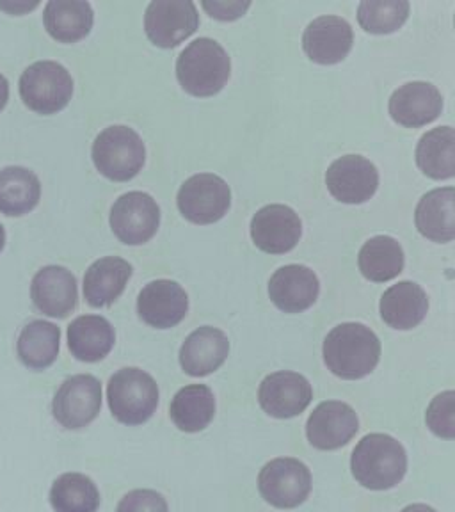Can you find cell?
Masks as SVG:
<instances>
[{
	"label": "cell",
	"instance_id": "6da1fadb",
	"mask_svg": "<svg viewBox=\"0 0 455 512\" xmlns=\"http://www.w3.org/2000/svg\"><path fill=\"white\" fill-rule=\"evenodd\" d=\"M322 356L331 374L356 381L376 370L381 360V342L365 324L345 322L326 336Z\"/></svg>",
	"mask_w": 455,
	"mask_h": 512
},
{
	"label": "cell",
	"instance_id": "7a4b0ae2",
	"mask_svg": "<svg viewBox=\"0 0 455 512\" xmlns=\"http://www.w3.org/2000/svg\"><path fill=\"white\" fill-rule=\"evenodd\" d=\"M352 477L372 491L392 489L408 472V454L400 441L388 434H367L352 450Z\"/></svg>",
	"mask_w": 455,
	"mask_h": 512
},
{
	"label": "cell",
	"instance_id": "3957f363",
	"mask_svg": "<svg viewBox=\"0 0 455 512\" xmlns=\"http://www.w3.org/2000/svg\"><path fill=\"white\" fill-rule=\"evenodd\" d=\"M232 75V61L216 40L198 38L182 50L176 61L180 86L192 96H214Z\"/></svg>",
	"mask_w": 455,
	"mask_h": 512
},
{
	"label": "cell",
	"instance_id": "277c9868",
	"mask_svg": "<svg viewBox=\"0 0 455 512\" xmlns=\"http://www.w3.org/2000/svg\"><path fill=\"white\" fill-rule=\"evenodd\" d=\"M107 402L112 416L123 425H143L159 406V386L141 368H121L109 379Z\"/></svg>",
	"mask_w": 455,
	"mask_h": 512
},
{
	"label": "cell",
	"instance_id": "5b68a950",
	"mask_svg": "<svg viewBox=\"0 0 455 512\" xmlns=\"http://www.w3.org/2000/svg\"><path fill=\"white\" fill-rule=\"evenodd\" d=\"M91 157L100 175L112 182H128L143 169L146 148L134 128L112 125L96 136Z\"/></svg>",
	"mask_w": 455,
	"mask_h": 512
},
{
	"label": "cell",
	"instance_id": "8992f818",
	"mask_svg": "<svg viewBox=\"0 0 455 512\" xmlns=\"http://www.w3.org/2000/svg\"><path fill=\"white\" fill-rule=\"evenodd\" d=\"M18 89L29 111L50 116L63 111L70 104L73 79L63 64L57 61H36L25 68Z\"/></svg>",
	"mask_w": 455,
	"mask_h": 512
},
{
	"label": "cell",
	"instance_id": "52a82bcc",
	"mask_svg": "<svg viewBox=\"0 0 455 512\" xmlns=\"http://www.w3.org/2000/svg\"><path fill=\"white\" fill-rule=\"evenodd\" d=\"M312 472L296 457H278L258 475V491L276 509H296L312 493Z\"/></svg>",
	"mask_w": 455,
	"mask_h": 512
},
{
	"label": "cell",
	"instance_id": "ba28073f",
	"mask_svg": "<svg viewBox=\"0 0 455 512\" xmlns=\"http://www.w3.org/2000/svg\"><path fill=\"white\" fill-rule=\"evenodd\" d=\"M102 409V383L91 374L68 377L52 400V415L64 429L77 431L95 422Z\"/></svg>",
	"mask_w": 455,
	"mask_h": 512
},
{
	"label": "cell",
	"instance_id": "9c48e42d",
	"mask_svg": "<svg viewBox=\"0 0 455 512\" xmlns=\"http://www.w3.org/2000/svg\"><path fill=\"white\" fill-rule=\"evenodd\" d=\"M176 203L182 216L191 223H217L232 205V191L221 176L200 173L185 180Z\"/></svg>",
	"mask_w": 455,
	"mask_h": 512
},
{
	"label": "cell",
	"instance_id": "30bf717a",
	"mask_svg": "<svg viewBox=\"0 0 455 512\" xmlns=\"http://www.w3.org/2000/svg\"><path fill=\"white\" fill-rule=\"evenodd\" d=\"M109 223L123 244L141 246L159 230L160 208L146 192H127L112 205Z\"/></svg>",
	"mask_w": 455,
	"mask_h": 512
},
{
	"label": "cell",
	"instance_id": "8fae6325",
	"mask_svg": "<svg viewBox=\"0 0 455 512\" xmlns=\"http://www.w3.org/2000/svg\"><path fill=\"white\" fill-rule=\"evenodd\" d=\"M200 25L191 0H153L144 15V31L153 45L173 48L192 36Z\"/></svg>",
	"mask_w": 455,
	"mask_h": 512
},
{
	"label": "cell",
	"instance_id": "7c38bea8",
	"mask_svg": "<svg viewBox=\"0 0 455 512\" xmlns=\"http://www.w3.org/2000/svg\"><path fill=\"white\" fill-rule=\"evenodd\" d=\"M360 431L356 411L342 400H326L313 409L306 422V438L317 450H338L345 447Z\"/></svg>",
	"mask_w": 455,
	"mask_h": 512
},
{
	"label": "cell",
	"instance_id": "4fadbf2b",
	"mask_svg": "<svg viewBox=\"0 0 455 512\" xmlns=\"http://www.w3.org/2000/svg\"><path fill=\"white\" fill-rule=\"evenodd\" d=\"M313 388L306 377L297 372H274L265 377L258 388V402L272 418H294L310 406Z\"/></svg>",
	"mask_w": 455,
	"mask_h": 512
},
{
	"label": "cell",
	"instance_id": "5bb4252c",
	"mask_svg": "<svg viewBox=\"0 0 455 512\" xmlns=\"http://www.w3.org/2000/svg\"><path fill=\"white\" fill-rule=\"evenodd\" d=\"M31 299L38 312L52 319H66L79 304V287L72 271L47 265L34 274Z\"/></svg>",
	"mask_w": 455,
	"mask_h": 512
},
{
	"label": "cell",
	"instance_id": "9a60e30c",
	"mask_svg": "<svg viewBox=\"0 0 455 512\" xmlns=\"http://www.w3.org/2000/svg\"><path fill=\"white\" fill-rule=\"evenodd\" d=\"M326 185L335 200L358 205L376 194L379 171L374 162L361 155H344L329 166Z\"/></svg>",
	"mask_w": 455,
	"mask_h": 512
},
{
	"label": "cell",
	"instance_id": "2e32d148",
	"mask_svg": "<svg viewBox=\"0 0 455 512\" xmlns=\"http://www.w3.org/2000/svg\"><path fill=\"white\" fill-rule=\"evenodd\" d=\"M303 224L296 212L287 205H267L260 208L251 221V239L258 249L269 255H283L296 248Z\"/></svg>",
	"mask_w": 455,
	"mask_h": 512
},
{
	"label": "cell",
	"instance_id": "e0dca14e",
	"mask_svg": "<svg viewBox=\"0 0 455 512\" xmlns=\"http://www.w3.org/2000/svg\"><path fill=\"white\" fill-rule=\"evenodd\" d=\"M189 312V297L182 285L171 280L148 283L137 297V313L144 324L155 329H171Z\"/></svg>",
	"mask_w": 455,
	"mask_h": 512
},
{
	"label": "cell",
	"instance_id": "ac0fdd59",
	"mask_svg": "<svg viewBox=\"0 0 455 512\" xmlns=\"http://www.w3.org/2000/svg\"><path fill=\"white\" fill-rule=\"evenodd\" d=\"M354 43L352 27L342 16H319L303 34V48L313 63L336 64L344 61Z\"/></svg>",
	"mask_w": 455,
	"mask_h": 512
},
{
	"label": "cell",
	"instance_id": "d6986e66",
	"mask_svg": "<svg viewBox=\"0 0 455 512\" xmlns=\"http://www.w3.org/2000/svg\"><path fill=\"white\" fill-rule=\"evenodd\" d=\"M390 116L402 127L420 128L436 120L443 111V96L431 82L415 80L393 91Z\"/></svg>",
	"mask_w": 455,
	"mask_h": 512
},
{
	"label": "cell",
	"instance_id": "ffe728a7",
	"mask_svg": "<svg viewBox=\"0 0 455 512\" xmlns=\"http://www.w3.org/2000/svg\"><path fill=\"white\" fill-rule=\"evenodd\" d=\"M319 292V278L306 265H285L269 281L271 301L285 313H301L312 308Z\"/></svg>",
	"mask_w": 455,
	"mask_h": 512
},
{
	"label": "cell",
	"instance_id": "44dd1931",
	"mask_svg": "<svg viewBox=\"0 0 455 512\" xmlns=\"http://www.w3.org/2000/svg\"><path fill=\"white\" fill-rule=\"evenodd\" d=\"M230 354V340L221 329L203 326L185 338L180 349V365L185 374L205 377L223 367Z\"/></svg>",
	"mask_w": 455,
	"mask_h": 512
},
{
	"label": "cell",
	"instance_id": "7402d4cb",
	"mask_svg": "<svg viewBox=\"0 0 455 512\" xmlns=\"http://www.w3.org/2000/svg\"><path fill=\"white\" fill-rule=\"evenodd\" d=\"M379 312L384 324L390 328L408 331L425 319L429 312V297L415 281H400L384 292Z\"/></svg>",
	"mask_w": 455,
	"mask_h": 512
},
{
	"label": "cell",
	"instance_id": "603a6c76",
	"mask_svg": "<svg viewBox=\"0 0 455 512\" xmlns=\"http://www.w3.org/2000/svg\"><path fill=\"white\" fill-rule=\"evenodd\" d=\"M132 265L120 256H105L91 264L84 274V299L93 308L111 306L120 299L128 280L132 278Z\"/></svg>",
	"mask_w": 455,
	"mask_h": 512
},
{
	"label": "cell",
	"instance_id": "cb8c5ba5",
	"mask_svg": "<svg viewBox=\"0 0 455 512\" xmlns=\"http://www.w3.org/2000/svg\"><path fill=\"white\" fill-rule=\"evenodd\" d=\"M66 335L73 358L84 363L104 360L116 344L111 322L100 315H80L68 326Z\"/></svg>",
	"mask_w": 455,
	"mask_h": 512
},
{
	"label": "cell",
	"instance_id": "d4e9b609",
	"mask_svg": "<svg viewBox=\"0 0 455 512\" xmlns=\"http://www.w3.org/2000/svg\"><path fill=\"white\" fill-rule=\"evenodd\" d=\"M95 13L84 0H50L43 11L48 34L59 43H77L93 29Z\"/></svg>",
	"mask_w": 455,
	"mask_h": 512
},
{
	"label": "cell",
	"instance_id": "484cf974",
	"mask_svg": "<svg viewBox=\"0 0 455 512\" xmlns=\"http://www.w3.org/2000/svg\"><path fill=\"white\" fill-rule=\"evenodd\" d=\"M418 232L434 242H450L455 237V189L443 187L427 192L415 212Z\"/></svg>",
	"mask_w": 455,
	"mask_h": 512
},
{
	"label": "cell",
	"instance_id": "4316f807",
	"mask_svg": "<svg viewBox=\"0 0 455 512\" xmlns=\"http://www.w3.org/2000/svg\"><path fill=\"white\" fill-rule=\"evenodd\" d=\"M61 347V328L48 320L29 322L16 342V354L29 370H47L56 363Z\"/></svg>",
	"mask_w": 455,
	"mask_h": 512
},
{
	"label": "cell",
	"instance_id": "83f0119b",
	"mask_svg": "<svg viewBox=\"0 0 455 512\" xmlns=\"http://www.w3.org/2000/svg\"><path fill=\"white\" fill-rule=\"evenodd\" d=\"M169 416L182 432H201L212 424L216 416V397L205 384H189L176 393Z\"/></svg>",
	"mask_w": 455,
	"mask_h": 512
},
{
	"label": "cell",
	"instance_id": "f1b7e54d",
	"mask_svg": "<svg viewBox=\"0 0 455 512\" xmlns=\"http://www.w3.org/2000/svg\"><path fill=\"white\" fill-rule=\"evenodd\" d=\"M41 182L31 169L8 166L0 169V214L22 217L38 207Z\"/></svg>",
	"mask_w": 455,
	"mask_h": 512
},
{
	"label": "cell",
	"instance_id": "f546056e",
	"mask_svg": "<svg viewBox=\"0 0 455 512\" xmlns=\"http://www.w3.org/2000/svg\"><path fill=\"white\" fill-rule=\"evenodd\" d=\"M416 164L434 180L452 178L455 173L454 128H432L424 134L416 146Z\"/></svg>",
	"mask_w": 455,
	"mask_h": 512
},
{
	"label": "cell",
	"instance_id": "4dcf8cb0",
	"mask_svg": "<svg viewBox=\"0 0 455 512\" xmlns=\"http://www.w3.org/2000/svg\"><path fill=\"white\" fill-rule=\"evenodd\" d=\"M358 265L367 280L374 283L393 280L404 269V249L393 237L377 235L363 244Z\"/></svg>",
	"mask_w": 455,
	"mask_h": 512
},
{
	"label": "cell",
	"instance_id": "1f68e13d",
	"mask_svg": "<svg viewBox=\"0 0 455 512\" xmlns=\"http://www.w3.org/2000/svg\"><path fill=\"white\" fill-rule=\"evenodd\" d=\"M48 500L54 512H96L102 502L93 479L77 472L57 477L50 488Z\"/></svg>",
	"mask_w": 455,
	"mask_h": 512
},
{
	"label": "cell",
	"instance_id": "d6a6232c",
	"mask_svg": "<svg viewBox=\"0 0 455 512\" xmlns=\"http://www.w3.org/2000/svg\"><path fill=\"white\" fill-rule=\"evenodd\" d=\"M408 0H363L358 6V22L370 34H390L406 24Z\"/></svg>",
	"mask_w": 455,
	"mask_h": 512
},
{
	"label": "cell",
	"instance_id": "836d02e7",
	"mask_svg": "<svg viewBox=\"0 0 455 512\" xmlns=\"http://www.w3.org/2000/svg\"><path fill=\"white\" fill-rule=\"evenodd\" d=\"M425 422L436 436L443 440H454L455 438V392L440 393L431 400Z\"/></svg>",
	"mask_w": 455,
	"mask_h": 512
},
{
	"label": "cell",
	"instance_id": "e575fe53",
	"mask_svg": "<svg viewBox=\"0 0 455 512\" xmlns=\"http://www.w3.org/2000/svg\"><path fill=\"white\" fill-rule=\"evenodd\" d=\"M116 512H169L166 498L153 489H134L123 496Z\"/></svg>",
	"mask_w": 455,
	"mask_h": 512
},
{
	"label": "cell",
	"instance_id": "d590c367",
	"mask_svg": "<svg viewBox=\"0 0 455 512\" xmlns=\"http://www.w3.org/2000/svg\"><path fill=\"white\" fill-rule=\"evenodd\" d=\"M201 6L212 18L223 20V22H232V20H237V18H240V16L248 11L251 2L249 0H244V2H240V0H233V2H217V0L210 2V0H203Z\"/></svg>",
	"mask_w": 455,
	"mask_h": 512
},
{
	"label": "cell",
	"instance_id": "8d00e7d4",
	"mask_svg": "<svg viewBox=\"0 0 455 512\" xmlns=\"http://www.w3.org/2000/svg\"><path fill=\"white\" fill-rule=\"evenodd\" d=\"M38 8V2H32V4H4L0 2V9L8 11L11 15H22L25 11H31V9Z\"/></svg>",
	"mask_w": 455,
	"mask_h": 512
},
{
	"label": "cell",
	"instance_id": "74e56055",
	"mask_svg": "<svg viewBox=\"0 0 455 512\" xmlns=\"http://www.w3.org/2000/svg\"><path fill=\"white\" fill-rule=\"evenodd\" d=\"M9 102V82L2 73H0V112L6 109Z\"/></svg>",
	"mask_w": 455,
	"mask_h": 512
},
{
	"label": "cell",
	"instance_id": "f35d334b",
	"mask_svg": "<svg viewBox=\"0 0 455 512\" xmlns=\"http://www.w3.org/2000/svg\"><path fill=\"white\" fill-rule=\"evenodd\" d=\"M400 512H438L436 509H432L429 505L425 504H413L408 505V507H404Z\"/></svg>",
	"mask_w": 455,
	"mask_h": 512
},
{
	"label": "cell",
	"instance_id": "ab89813d",
	"mask_svg": "<svg viewBox=\"0 0 455 512\" xmlns=\"http://www.w3.org/2000/svg\"><path fill=\"white\" fill-rule=\"evenodd\" d=\"M4 246H6V230H4V226L0 224V253H2Z\"/></svg>",
	"mask_w": 455,
	"mask_h": 512
}]
</instances>
